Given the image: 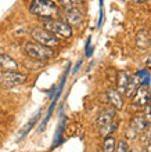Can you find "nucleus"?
I'll return each instance as SVG.
<instances>
[{
  "label": "nucleus",
  "instance_id": "obj_1",
  "mask_svg": "<svg viewBox=\"0 0 151 152\" xmlns=\"http://www.w3.org/2000/svg\"><path fill=\"white\" fill-rule=\"evenodd\" d=\"M29 12L42 20H53L60 17V7L52 0H32Z\"/></svg>",
  "mask_w": 151,
  "mask_h": 152
},
{
  "label": "nucleus",
  "instance_id": "obj_6",
  "mask_svg": "<svg viewBox=\"0 0 151 152\" xmlns=\"http://www.w3.org/2000/svg\"><path fill=\"white\" fill-rule=\"evenodd\" d=\"M148 101H150V90H148L147 86H139V87L135 90V94H133V104L136 107H146L148 104Z\"/></svg>",
  "mask_w": 151,
  "mask_h": 152
},
{
  "label": "nucleus",
  "instance_id": "obj_12",
  "mask_svg": "<svg viewBox=\"0 0 151 152\" xmlns=\"http://www.w3.org/2000/svg\"><path fill=\"white\" fill-rule=\"evenodd\" d=\"M148 126V119H146L144 116H136L133 122H132V129L135 130L136 133H140L146 130Z\"/></svg>",
  "mask_w": 151,
  "mask_h": 152
},
{
  "label": "nucleus",
  "instance_id": "obj_22",
  "mask_svg": "<svg viewBox=\"0 0 151 152\" xmlns=\"http://www.w3.org/2000/svg\"><path fill=\"white\" fill-rule=\"evenodd\" d=\"M127 152H139V151H137V149H129Z\"/></svg>",
  "mask_w": 151,
  "mask_h": 152
},
{
  "label": "nucleus",
  "instance_id": "obj_16",
  "mask_svg": "<svg viewBox=\"0 0 151 152\" xmlns=\"http://www.w3.org/2000/svg\"><path fill=\"white\" fill-rule=\"evenodd\" d=\"M116 126H118V124H116L115 122H112V123H110V124H105V126H100V136H103L104 138L108 137L110 134H112V133L116 130Z\"/></svg>",
  "mask_w": 151,
  "mask_h": 152
},
{
  "label": "nucleus",
  "instance_id": "obj_14",
  "mask_svg": "<svg viewBox=\"0 0 151 152\" xmlns=\"http://www.w3.org/2000/svg\"><path fill=\"white\" fill-rule=\"evenodd\" d=\"M129 80H130V76L127 75V72H125V71L119 72V79H118V90H119L121 93H123V94H125V91H126V87H127V84H129Z\"/></svg>",
  "mask_w": 151,
  "mask_h": 152
},
{
  "label": "nucleus",
  "instance_id": "obj_9",
  "mask_svg": "<svg viewBox=\"0 0 151 152\" xmlns=\"http://www.w3.org/2000/svg\"><path fill=\"white\" fill-rule=\"evenodd\" d=\"M64 15H65L67 24H69V25H79L80 22L83 21V12L80 11V8L67 10Z\"/></svg>",
  "mask_w": 151,
  "mask_h": 152
},
{
  "label": "nucleus",
  "instance_id": "obj_2",
  "mask_svg": "<svg viewBox=\"0 0 151 152\" xmlns=\"http://www.w3.org/2000/svg\"><path fill=\"white\" fill-rule=\"evenodd\" d=\"M24 51L25 54L33 60H39V61H47L54 58L56 53L52 47H47V46H43L40 43H36V42H27L24 44Z\"/></svg>",
  "mask_w": 151,
  "mask_h": 152
},
{
  "label": "nucleus",
  "instance_id": "obj_13",
  "mask_svg": "<svg viewBox=\"0 0 151 152\" xmlns=\"http://www.w3.org/2000/svg\"><path fill=\"white\" fill-rule=\"evenodd\" d=\"M58 6L64 11L72 10V8H80L82 7V0H58Z\"/></svg>",
  "mask_w": 151,
  "mask_h": 152
},
{
  "label": "nucleus",
  "instance_id": "obj_10",
  "mask_svg": "<svg viewBox=\"0 0 151 152\" xmlns=\"http://www.w3.org/2000/svg\"><path fill=\"white\" fill-rule=\"evenodd\" d=\"M114 118H115V111L114 109H104L101 111L97 118V124L99 126H105V124H110L114 122Z\"/></svg>",
  "mask_w": 151,
  "mask_h": 152
},
{
  "label": "nucleus",
  "instance_id": "obj_19",
  "mask_svg": "<svg viewBox=\"0 0 151 152\" xmlns=\"http://www.w3.org/2000/svg\"><path fill=\"white\" fill-rule=\"evenodd\" d=\"M129 148H127V144L125 141H119L118 145H116V152H127Z\"/></svg>",
  "mask_w": 151,
  "mask_h": 152
},
{
  "label": "nucleus",
  "instance_id": "obj_20",
  "mask_svg": "<svg viewBox=\"0 0 151 152\" xmlns=\"http://www.w3.org/2000/svg\"><path fill=\"white\" fill-rule=\"evenodd\" d=\"M146 64H147V66H148V68H151V57H150V58H148V60H147V62H146Z\"/></svg>",
  "mask_w": 151,
  "mask_h": 152
},
{
  "label": "nucleus",
  "instance_id": "obj_17",
  "mask_svg": "<svg viewBox=\"0 0 151 152\" xmlns=\"http://www.w3.org/2000/svg\"><path fill=\"white\" fill-rule=\"evenodd\" d=\"M103 151L104 152H115V138L114 137H105L103 142Z\"/></svg>",
  "mask_w": 151,
  "mask_h": 152
},
{
  "label": "nucleus",
  "instance_id": "obj_8",
  "mask_svg": "<svg viewBox=\"0 0 151 152\" xmlns=\"http://www.w3.org/2000/svg\"><path fill=\"white\" fill-rule=\"evenodd\" d=\"M0 69L3 72H13V71H18V64L15 60H13L8 54L0 53Z\"/></svg>",
  "mask_w": 151,
  "mask_h": 152
},
{
  "label": "nucleus",
  "instance_id": "obj_11",
  "mask_svg": "<svg viewBox=\"0 0 151 152\" xmlns=\"http://www.w3.org/2000/svg\"><path fill=\"white\" fill-rule=\"evenodd\" d=\"M107 97L110 102H111L116 109H122L123 107V101H122V96L118 90H108L107 91Z\"/></svg>",
  "mask_w": 151,
  "mask_h": 152
},
{
  "label": "nucleus",
  "instance_id": "obj_15",
  "mask_svg": "<svg viewBox=\"0 0 151 152\" xmlns=\"http://www.w3.org/2000/svg\"><path fill=\"white\" fill-rule=\"evenodd\" d=\"M140 76L136 75V76H130V80H129V84H127L126 87V91H125V96H132L133 94V91H135L136 88L139 87L140 84Z\"/></svg>",
  "mask_w": 151,
  "mask_h": 152
},
{
  "label": "nucleus",
  "instance_id": "obj_21",
  "mask_svg": "<svg viewBox=\"0 0 151 152\" xmlns=\"http://www.w3.org/2000/svg\"><path fill=\"white\" fill-rule=\"evenodd\" d=\"M135 3H144V1H147V0H133Z\"/></svg>",
  "mask_w": 151,
  "mask_h": 152
},
{
  "label": "nucleus",
  "instance_id": "obj_7",
  "mask_svg": "<svg viewBox=\"0 0 151 152\" xmlns=\"http://www.w3.org/2000/svg\"><path fill=\"white\" fill-rule=\"evenodd\" d=\"M136 47L141 51L151 47V35L147 29H141L136 33Z\"/></svg>",
  "mask_w": 151,
  "mask_h": 152
},
{
  "label": "nucleus",
  "instance_id": "obj_3",
  "mask_svg": "<svg viewBox=\"0 0 151 152\" xmlns=\"http://www.w3.org/2000/svg\"><path fill=\"white\" fill-rule=\"evenodd\" d=\"M43 28L47 29L49 32H52L54 36H57L58 39H69L72 36V26L69 24H67L65 21L57 20H44Z\"/></svg>",
  "mask_w": 151,
  "mask_h": 152
},
{
  "label": "nucleus",
  "instance_id": "obj_23",
  "mask_svg": "<svg viewBox=\"0 0 151 152\" xmlns=\"http://www.w3.org/2000/svg\"><path fill=\"white\" fill-rule=\"evenodd\" d=\"M99 152H104V151H103V149H100V151H99Z\"/></svg>",
  "mask_w": 151,
  "mask_h": 152
},
{
  "label": "nucleus",
  "instance_id": "obj_5",
  "mask_svg": "<svg viewBox=\"0 0 151 152\" xmlns=\"http://www.w3.org/2000/svg\"><path fill=\"white\" fill-rule=\"evenodd\" d=\"M25 80H27V75L17 72V71H13V72H3L1 71V73H0V83L6 87L20 86V84L25 83Z\"/></svg>",
  "mask_w": 151,
  "mask_h": 152
},
{
  "label": "nucleus",
  "instance_id": "obj_18",
  "mask_svg": "<svg viewBox=\"0 0 151 152\" xmlns=\"http://www.w3.org/2000/svg\"><path fill=\"white\" fill-rule=\"evenodd\" d=\"M39 118H40V111H39L38 113H36V115L31 119V122H28V124H27V126H25V127L22 129V130H21V136H20V138H24V137L27 136V134H28V132L31 130L32 127H33V124H35L36 122H38V119H39Z\"/></svg>",
  "mask_w": 151,
  "mask_h": 152
},
{
  "label": "nucleus",
  "instance_id": "obj_4",
  "mask_svg": "<svg viewBox=\"0 0 151 152\" xmlns=\"http://www.w3.org/2000/svg\"><path fill=\"white\" fill-rule=\"evenodd\" d=\"M31 36L36 43H40L43 46H47V47L54 48L57 46H60V39L44 28H33L31 31Z\"/></svg>",
  "mask_w": 151,
  "mask_h": 152
}]
</instances>
